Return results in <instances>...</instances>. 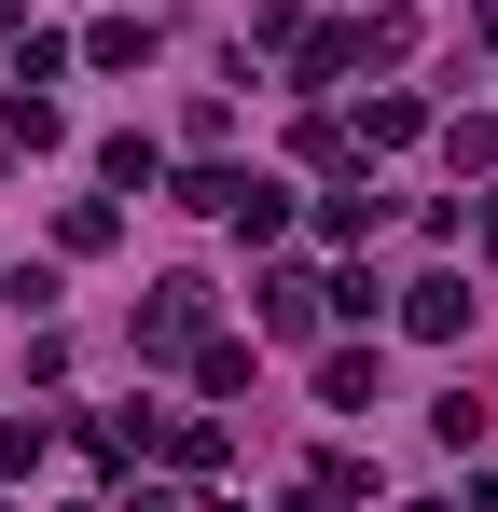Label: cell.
<instances>
[{"mask_svg":"<svg viewBox=\"0 0 498 512\" xmlns=\"http://www.w3.org/2000/svg\"><path fill=\"white\" fill-rule=\"evenodd\" d=\"M208 333V291H194V277H166L153 305H139V346H194Z\"/></svg>","mask_w":498,"mask_h":512,"instance_id":"6da1fadb","label":"cell"},{"mask_svg":"<svg viewBox=\"0 0 498 512\" xmlns=\"http://www.w3.org/2000/svg\"><path fill=\"white\" fill-rule=\"evenodd\" d=\"M402 319L443 346V333H471V291H457V277H415V305H402Z\"/></svg>","mask_w":498,"mask_h":512,"instance_id":"7a4b0ae2","label":"cell"},{"mask_svg":"<svg viewBox=\"0 0 498 512\" xmlns=\"http://www.w3.org/2000/svg\"><path fill=\"white\" fill-rule=\"evenodd\" d=\"M83 56H97V70H139V56H153V14H111V28H97Z\"/></svg>","mask_w":498,"mask_h":512,"instance_id":"3957f363","label":"cell"}]
</instances>
